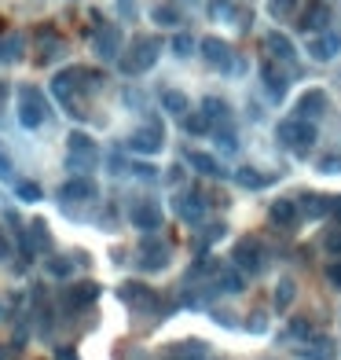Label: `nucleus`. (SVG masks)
<instances>
[{
	"mask_svg": "<svg viewBox=\"0 0 341 360\" xmlns=\"http://www.w3.org/2000/svg\"><path fill=\"white\" fill-rule=\"evenodd\" d=\"M158 51H162V37H136L133 51H128V56H117V67H122V74L136 77V74L151 70L154 63H158Z\"/></svg>",
	"mask_w": 341,
	"mask_h": 360,
	"instance_id": "1",
	"label": "nucleus"
},
{
	"mask_svg": "<svg viewBox=\"0 0 341 360\" xmlns=\"http://www.w3.org/2000/svg\"><path fill=\"white\" fill-rule=\"evenodd\" d=\"M275 136H279V144H286L294 154H305L312 151V144H316V125H312L308 118H286V122H279V129H275Z\"/></svg>",
	"mask_w": 341,
	"mask_h": 360,
	"instance_id": "2",
	"label": "nucleus"
},
{
	"mask_svg": "<svg viewBox=\"0 0 341 360\" xmlns=\"http://www.w3.org/2000/svg\"><path fill=\"white\" fill-rule=\"evenodd\" d=\"M96 298H99V283H92V279L74 283V287H63V291H59V298H56V313L74 316V313H81V309H88Z\"/></svg>",
	"mask_w": 341,
	"mask_h": 360,
	"instance_id": "3",
	"label": "nucleus"
},
{
	"mask_svg": "<svg viewBox=\"0 0 341 360\" xmlns=\"http://www.w3.org/2000/svg\"><path fill=\"white\" fill-rule=\"evenodd\" d=\"M48 118V103L41 96V88H19V125L22 129H37V125H44Z\"/></svg>",
	"mask_w": 341,
	"mask_h": 360,
	"instance_id": "4",
	"label": "nucleus"
},
{
	"mask_svg": "<svg viewBox=\"0 0 341 360\" xmlns=\"http://www.w3.org/2000/svg\"><path fill=\"white\" fill-rule=\"evenodd\" d=\"M162 147H165V129L158 118H151L143 129H136L128 136V151H136V154H158Z\"/></svg>",
	"mask_w": 341,
	"mask_h": 360,
	"instance_id": "5",
	"label": "nucleus"
},
{
	"mask_svg": "<svg viewBox=\"0 0 341 360\" xmlns=\"http://www.w3.org/2000/svg\"><path fill=\"white\" fill-rule=\"evenodd\" d=\"M231 257H235V265L242 268V272H260V268H265V250H260V243L257 239H239L235 243V250H231Z\"/></svg>",
	"mask_w": 341,
	"mask_h": 360,
	"instance_id": "6",
	"label": "nucleus"
},
{
	"mask_svg": "<svg viewBox=\"0 0 341 360\" xmlns=\"http://www.w3.org/2000/svg\"><path fill=\"white\" fill-rule=\"evenodd\" d=\"M128 221H133V228H140V231H158L162 228V206L154 202V199H140L133 210H128Z\"/></svg>",
	"mask_w": 341,
	"mask_h": 360,
	"instance_id": "7",
	"label": "nucleus"
},
{
	"mask_svg": "<svg viewBox=\"0 0 341 360\" xmlns=\"http://www.w3.org/2000/svg\"><path fill=\"white\" fill-rule=\"evenodd\" d=\"M92 199H99V188H96V180L85 177V173H77L74 180H67V184L59 188V202H92Z\"/></svg>",
	"mask_w": 341,
	"mask_h": 360,
	"instance_id": "8",
	"label": "nucleus"
},
{
	"mask_svg": "<svg viewBox=\"0 0 341 360\" xmlns=\"http://www.w3.org/2000/svg\"><path fill=\"white\" fill-rule=\"evenodd\" d=\"M169 265V247L162 239H143L140 243V268L143 272H162Z\"/></svg>",
	"mask_w": 341,
	"mask_h": 360,
	"instance_id": "9",
	"label": "nucleus"
},
{
	"mask_svg": "<svg viewBox=\"0 0 341 360\" xmlns=\"http://www.w3.org/2000/svg\"><path fill=\"white\" fill-rule=\"evenodd\" d=\"M341 51V33L338 30H323V33H312L308 41V56L316 63H331L334 56Z\"/></svg>",
	"mask_w": 341,
	"mask_h": 360,
	"instance_id": "10",
	"label": "nucleus"
},
{
	"mask_svg": "<svg viewBox=\"0 0 341 360\" xmlns=\"http://www.w3.org/2000/svg\"><path fill=\"white\" fill-rule=\"evenodd\" d=\"M92 44H96L99 59H117L122 56V30H117V26H96Z\"/></svg>",
	"mask_w": 341,
	"mask_h": 360,
	"instance_id": "11",
	"label": "nucleus"
},
{
	"mask_svg": "<svg viewBox=\"0 0 341 360\" xmlns=\"http://www.w3.org/2000/svg\"><path fill=\"white\" fill-rule=\"evenodd\" d=\"M176 217L183 224H199L206 217V199L199 195V191H183V195H176Z\"/></svg>",
	"mask_w": 341,
	"mask_h": 360,
	"instance_id": "12",
	"label": "nucleus"
},
{
	"mask_svg": "<svg viewBox=\"0 0 341 360\" xmlns=\"http://www.w3.org/2000/svg\"><path fill=\"white\" fill-rule=\"evenodd\" d=\"M117 298L133 309H158V294L151 287H143V283H122V287H117Z\"/></svg>",
	"mask_w": 341,
	"mask_h": 360,
	"instance_id": "13",
	"label": "nucleus"
},
{
	"mask_svg": "<svg viewBox=\"0 0 341 360\" xmlns=\"http://www.w3.org/2000/svg\"><path fill=\"white\" fill-rule=\"evenodd\" d=\"M202 48V59L209 63V67H217V70H231L235 67V56H231V48L220 41V37H206V41L199 44Z\"/></svg>",
	"mask_w": 341,
	"mask_h": 360,
	"instance_id": "14",
	"label": "nucleus"
},
{
	"mask_svg": "<svg viewBox=\"0 0 341 360\" xmlns=\"http://www.w3.org/2000/svg\"><path fill=\"white\" fill-rule=\"evenodd\" d=\"M265 51L272 59H283V63H290L294 56H297V48H294V41L286 33H279V30H272V33H265Z\"/></svg>",
	"mask_w": 341,
	"mask_h": 360,
	"instance_id": "15",
	"label": "nucleus"
},
{
	"mask_svg": "<svg viewBox=\"0 0 341 360\" xmlns=\"http://www.w3.org/2000/svg\"><path fill=\"white\" fill-rule=\"evenodd\" d=\"M323 111H326V92L323 88H308V92L297 99V118H319Z\"/></svg>",
	"mask_w": 341,
	"mask_h": 360,
	"instance_id": "16",
	"label": "nucleus"
},
{
	"mask_svg": "<svg viewBox=\"0 0 341 360\" xmlns=\"http://www.w3.org/2000/svg\"><path fill=\"white\" fill-rule=\"evenodd\" d=\"M297 210L305 217H312V221H319V217H326L334 210V195H301Z\"/></svg>",
	"mask_w": 341,
	"mask_h": 360,
	"instance_id": "17",
	"label": "nucleus"
},
{
	"mask_svg": "<svg viewBox=\"0 0 341 360\" xmlns=\"http://www.w3.org/2000/svg\"><path fill=\"white\" fill-rule=\"evenodd\" d=\"M326 26H331V8L326 4H312L305 15H301V30L305 33H323Z\"/></svg>",
	"mask_w": 341,
	"mask_h": 360,
	"instance_id": "18",
	"label": "nucleus"
},
{
	"mask_svg": "<svg viewBox=\"0 0 341 360\" xmlns=\"http://www.w3.org/2000/svg\"><path fill=\"white\" fill-rule=\"evenodd\" d=\"M260 77H265V88H268V96L272 99H283L286 96V74L283 70H275V63H260Z\"/></svg>",
	"mask_w": 341,
	"mask_h": 360,
	"instance_id": "19",
	"label": "nucleus"
},
{
	"mask_svg": "<svg viewBox=\"0 0 341 360\" xmlns=\"http://www.w3.org/2000/svg\"><path fill=\"white\" fill-rule=\"evenodd\" d=\"M188 162H191V170H199L202 177H228L224 165H220L213 154H206V151H188Z\"/></svg>",
	"mask_w": 341,
	"mask_h": 360,
	"instance_id": "20",
	"label": "nucleus"
},
{
	"mask_svg": "<svg viewBox=\"0 0 341 360\" xmlns=\"http://www.w3.org/2000/svg\"><path fill=\"white\" fill-rule=\"evenodd\" d=\"M297 357H301V360H334V357H338V350H334V342H331V338H316V342L297 345Z\"/></svg>",
	"mask_w": 341,
	"mask_h": 360,
	"instance_id": "21",
	"label": "nucleus"
},
{
	"mask_svg": "<svg viewBox=\"0 0 341 360\" xmlns=\"http://www.w3.org/2000/svg\"><path fill=\"white\" fill-rule=\"evenodd\" d=\"M297 213H301V210H297L294 199H275L272 210H268V217H272V221L279 224V228H290V224L297 221Z\"/></svg>",
	"mask_w": 341,
	"mask_h": 360,
	"instance_id": "22",
	"label": "nucleus"
},
{
	"mask_svg": "<svg viewBox=\"0 0 341 360\" xmlns=\"http://www.w3.org/2000/svg\"><path fill=\"white\" fill-rule=\"evenodd\" d=\"M26 236H30L37 254H51V231H48L44 221H30V224H26Z\"/></svg>",
	"mask_w": 341,
	"mask_h": 360,
	"instance_id": "23",
	"label": "nucleus"
},
{
	"mask_svg": "<svg viewBox=\"0 0 341 360\" xmlns=\"http://www.w3.org/2000/svg\"><path fill=\"white\" fill-rule=\"evenodd\" d=\"M235 184H239V188H250V191H257V188H268V184H272V177L257 173L253 165H242V170H235Z\"/></svg>",
	"mask_w": 341,
	"mask_h": 360,
	"instance_id": "24",
	"label": "nucleus"
},
{
	"mask_svg": "<svg viewBox=\"0 0 341 360\" xmlns=\"http://www.w3.org/2000/svg\"><path fill=\"white\" fill-rule=\"evenodd\" d=\"M162 111H169L173 118H183V114L191 111V103H188L183 92H176V88H165V92H162Z\"/></svg>",
	"mask_w": 341,
	"mask_h": 360,
	"instance_id": "25",
	"label": "nucleus"
},
{
	"mask_svg": "<svg viewBox=\"0 0 341 360\" xmlns=\"http://www.w3.org/2000/svg\"><path fill=\"white\" fill-rule=\"evenodd\" d=\"M217 291H224V294H242V291H246L242 268H239V272H235V268H220V272H217Z\"/></svg>",
	"mask_w": 341,
	"mask_h": 360,
	"instance_id": "26",
	"label": "nucleus"
},
{
	"mask_svg": "<svg viewBox=\"0 0 341 360\" xmlns=\"http://www.w3.org/2000/svg\"><path fill=\"white\" fill-rule=\"evenodd\" d=\"M202 114H206V118L213 122V125H220V122H228V118H231L228 103H224V99H217V96H206V99H202Z\"/></svg>",
	"mask_w": 341,
	"mask_h": 360,
	"instance_id": "27",
	"label": "nucleus"
},
{
	"mask_svg": "<svg viewBox=\"0 0 341 360\" xmlns=\"http://www.w3.org/2000/svg\"><path fill=\"white\" fill-rule=\"evenodd\" d=\"M209 19H224V22H239V19H246L239 8L231 4V0H213V4H209Z\"/></svg>",
	"mask_w": 341,
	"mask_h": 360,
	"instance_id": "28",
	"label": "nucleus"
},
{
	"mask_svg": "<svg viewBox=\"0 0 341 360\" xmlns=\"http://www.w3.org/2000/svg\"><path fill=\"white\" fill-rule=\"evenodd\" d=\"M294 298H297V283L294 279H283L279 287H275V313H286V309L294 305Z\"/></svg>",
	"mask_w": 341,
	"mask_h": 360,
	"instance_id": "29",
	"label": "nucleus"
},
{
	"mask_svg": "<svg viewBox=\"0 0 341 360\" xmlns=\"http://www.w3.org/2000/svg\"><path fill=\"white\" fill-rule=\"evenodd\" d=\"M67 151H74V154H96V158H99V147H96V140H92L88 133H70Z\"/></svg>",
	"mask_w": 341,
	"mask_h": 360,
	"instance_id": "30",
	"label": "nucleus"
},
{
	"mask_svg": "<svg viewBox=\"0 0 341 360\" xmlns=\"http://www.w3.org/2000/svg\"><path fill=\"white\" fill-rule=\"evenodd\" d=\"M183 129H188L191 136H202V133H209V129H213V122H209L202 111H191V114H183Z\"/></svg>",
	"mask_w": 341,
	"mask_h": 360,
	"instance_id": "31",
	"label": "nucleus"
},
{
	"mask_svg": "<svg viewBox=\"0 0 341 360\" xmlns=\"http://www.w3.org/2000/svg\"><path fill=\"white\" fill-rule=\"evenodd\" d=\"M22 59V37H4V41H0V63H19Z\"/></svg>",
	"mask_w": 341,
	"mask_h": 360,
	"instance_id": "32",
	"label": "nucleus"
},
{
	"mask_svg": "<svg viewBox=\"0 0 341 360\" xmlns=\"http://www.w3.org/2000/svg\"><path fill=\"white\" fill-rule=\"evenodd\" d=\"M15 195H19L22 202H41L44 191H41V184H37V180H15Z\"/></svg>",
	"mask_w": 341,
	"mask_h": 360,
	"instance_id": "33",
	"label": "nucleus"
},
{
	"mask_svg": "<svg viewBox=\"0 0 341 360\" xmlns=\"http://www.w3.org/2000/svg\"><path fill=\"white\" fill-rule=\"evenodd\" d=\"M44 268H48V276H56V279H67V276L74 272V261H70V257H48V261H44Z\"/></svg>",
	"mask_w": 341,
	"mask_h": 360,
	"instance_id": "34",
	"label": "nucleus"
},
{
	"mask_svg": "<svg viewBox=\"0 0 341 360\" xmlns=\"http://www.w3.org/2000/svg\"><path fill=\"white\" fill-rule=\"evenodd\" d=\"M151 15H154V22H158V26H176V22H183V15H180L173 4H158Z\"/></svg>",
	"mask_w": 341,
	"mask_h": 360,
	"instance_id": "35",
	"label": "nucleus"
},
{
	"mask_svg": "<svg viewBox=\"0 0 341 360\" xmlns=\"http://www.w3.org/2000/svg\"><path fill=\"white\" fill-rule=\"evenodd\" d=\"M191 51H194V37H191V33H176V37H173V56L188 59Z\"/></svg>",
	"mask_w": 341,
	"mask_h": 360,
	"instance_id": "36",
	"label": "nucleus"
},
{
	"mask_svg": "<svg viewBox=\"0 0 341 360\" xmlns=\"http://www.w3.org/2000/svg\"><path fill=\"white\" fill-rule=\"evenodd\" d=\"M286 334L290 338H312V320H290V327H286Z\"/></svg>",
	"mask_w": 341,
	"mask_h": 360,
	"instance_id": "37",
	"label": "nucleus"
},
{
	"mask_svg": "<svg viewBox=\"0 0 341 360\" xmlns=\"http://www.w3.org/2000/svg\"><path fill=\"white\" fill-rule=\"evenodd\" d=\"M217 147L220 151H239V140H235V133H231V129H224V133H220V129H217Z\"/></svg>",
	"mask_w": 341,
	"mask_h": 360,
	"instance_id": "38",
	"label": "nucleus"
},
{
	"mask_svg": "<svg viewBox=\"0 0 341 360\" xmlns=\"http://www.w3.org/2000/svg\"><path fill=\"white\" fill-rule=\"evenodd\" d=\"M319 173H341V154H323V158H319Z\"/></svg>",
	"mask_w": 341,
	"mask_h": 360,
	"instance_id": "39",
	"label": "nucleus"
},
{
	"mask_svg": "<svg viewBox=\"0 0 341 360\" xmlns=\"http://www.w3.org/2000/svg\"><path fill=\"white\" fill-rule=\"evenodd\" d=\"M128 170H133L140 180H154V177H158V170H154L151 162H133V165H128Z\"/></svg>",
	"mask_w": 341,
	"mask_h": 360,
	"instance_id": "40",
	"label": "nucleus"
},
{
	"mask_svg": "<svg viewBox=\"0 0 341 360\" xmlns=\"http://www.w3.org/2000/svg\"><path fill=\"white\" fill-rule=\"evenodd\" d=\"M15 254V247H11V239H8V231L0 228V261H8V257Z\"/></svg>",
	"mask_w": 341,
	"mask_h": 360,
	"instance_id": "41",
	"label": "nucleus"
},
{
	"mask_svg": "<svg viewBox=\"0 0 341 360\" xmlns=\"http://www.w3.org/2000/svg\"><path fill=\"white\" fill-rule=\"evenodd\" d=\"M326 250H331V254H341V228H334L331 236H326Z\"/></svg>",
	"mask_w": 341,
	"mask_h": 360,
	"instance_id": "42",
	"label": "nucleus"
},
{
	"mask_svg": "<svg viewBox=\"0 0 341 360\" xmlns=\"http://www.w3.org/2000/svg\"><path fill=\"white\" fill-rule=\"evenodd\" d=\"M294 4H297V0H272V15H286Z\"/></svg>",
	"mask_w": 341,
	"mask_h": 360,
	"instance_id": "43",
	"label": "nucleus"
},
{
	"mask_svg": "<svg viewBox=\"0 0 341 360\" xmlns=\"http://www.w3.org/2000/svg\"><path fill=\"white\" fill-rule=\"evenodd\" d=\"M56 360H81L74 353V345H56Z\"/></svg>",
	"mask_w": 341,
	"mask_h": 360,
	"instance_id": "44",
	"label": "nucleus"
},
{
	"mask_svg": "<svg viewBox=\"0 0 341 360\" xmlns=\"http://www.w3.org/2000/svg\"><path fill=\"white\" fill-rule=\"evenodd\" d=\"M326 279H331V287H338V291H341V261L326 268Z\"/></svg>",
	"mask_w": 341,
	"mask_h": 360,
	"instance_id": "45",
	"label": "nucleus"
},
{
	"mask_svg": "<svg viewBox=\"0 0 341 360\" xmlns=\"http://www.w3.org/2000/svg\"><path fill=\"white\" fill-rule=\"evenodd\" d=\"M107 162H110V173H125V170H128V165H125V158H122V154H117V151L110 154Z\"/></svg>",
	"mask_w": 341,
	"mask_h": 360,
	"instance_id": "46",
	"label": "nucleus"
},
{
	"mask_svg": "<svg viewBox=\"0 0 341 360\" xmlns=\"http://www.w3.org/2000/svg\"><path fill=\"white\" fill-rule=\"evenodd\" d=\"M246 327H250V331H257V334H260V331H265L268 324H265V316H260V313H253V320H250V324H246Z\"/></svg>",
	"mask_w": 341,
	"mask_h": 360,
	"instance_id": "47",
	"label": "nucleus"
},
{
	"mask_svg": "<svg viewBox=\"0 0 341 360\" xmlns=\"http://www.w3.org/2000/svg\"><path fill=\"white\" fill-rule=\"evenodd\" d=\"M125 103H128V107H143V96H140V92H133V88H128V92H125Z\"/></svg>",
	"mask_w": 341,
	"mask_h": 360,
	"instance_id": "48",
	"label": "nucleus"
},
{
	"mask_svg": "<svg viewBox=\"0 0 341 360\" xmlns=\"http://www.w3.org/2000/svg\"><path fill=\"white\" fill-rule=\"evenodd\" d=\"M122 15H125V19L136 15V0H122Z\"/></svg>",
	"mask_w": 341,
	"mask_h": 360,
	"instance_id": "49",
	"label": "nucleus"
},
{
	"mask_svg": "<svg viewBox=\"0 0 341 360\" xmlns=\"http://www.w3.org/2000/svg\"><path fill=\"white\" fill-rule=\"evenodd\" d=\"M0 177H11V158L0 151Z\"/></svg>",
	"mask_w": 341,
	"mask_h": 360,
	"instance_id": "50",
	"label": "nucleus"
},
{
	"mask_svg": "<svg viewBox=\"0 0 341 360\" xmlns=\"http://www.w3.org/2000/svg\"><path fill=\"white\" fill-rule=\"evenodd\" d=\"M4 221H8V224H15V228H22V224H19V213H15V210H4Z\"/></svg>",
	"mask_w": 341,
	"mask_h": 360,
	"instance_id": "51",
	"label": "nucleus"
},
{
	"mask_svg": "<svg viewBox=\"0 0 341 360\" xmlns=\"http://www.w3.org/2000/svg\"><path fill=\"white\" fill-rule=\"evenodd\" d=\"M4 320H11V316H8V302L0 298V324H4Z\"/></svg>",
	"mask_w": 341,
	"mask_h": 360,
	"instance_id": "52",
	"label": "nucleus"
},
{
	"mask_svg": "<svg viewBox=\"0 0 341 360\" xmlns=\"http://www.w3.org/2000/svg\"><path fill=\"white\" fill-rule=\"evenodd\" d=\"M334 217H338V221H341V199H334V210H331Z\"/></svg>",
	"mask_w": 341,
	"mask_h": 360,
	"instance_id": "53",
	"label": "nucleus"
},
{
	"mask_svg": "<svg viewBox=\"0 0 341 360\" xmlns=\"http://www.w3.org/2000/svg\"><path fill=\"white\" fill-rule=\"evenodd\" d=\"M4 96H8V81H0V103H4Z\"/></svg>",
	"mask_w": 341,
	"mask_h": 360,
	"instance_id": "54",
	"label": "nucleus"
},
{
	"mask_svg": "<svg viewBox=\"0 0 341 360\" xmlns=\"http://www.w3.org/2000/svg\"><path fill=\"white\" fill-rule=\"evenodd\" d=\"M0 360H11V350H4V345H0Z\"/></svg>",
	"mask_w": 341,
	"mask_h": 360,
	"instance_id": "55",
	"label": "nucleus"
},
{
	"mask_svg": "<svg viewBox=\"0 0 341 360\" xmlns=\"http://www.w3.org/2000/svg\"><path fill=\"white\" fill-rule=\"evenodd\" d=\"M0 33H4V19H0Z\"/></svg>",
	"mask_w": 341,
	"mask_h": 360,
	"instance_id": "56",
	"label": "nucleus"
}]
</instances>
